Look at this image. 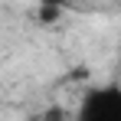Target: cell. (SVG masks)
Here are the masks:
<instances>
[{
	"mask_svg": "<svg viewBox=\"0 0 121 121\" xmlns=\"http://www.w3.org/2000/svg\"><path fill=\"white\" fill-rule=\"evenodd\" d=\"M75 121H121V92L115 85L92 88L82 98Z\"/></svg>",
	"mask_w": 121,
	"mask_h": 121,
	"instance_id": "cell-1",
	"label": "cell"
}]
</instances>
